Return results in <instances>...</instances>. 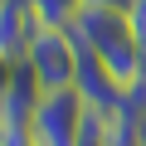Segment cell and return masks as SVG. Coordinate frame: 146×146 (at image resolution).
<instances>
[{
    "label": "cell",
    "instance_id": "1",
    "mask_svg": "<svg viewBox=\"0 0 146 146\" xmlns=\"http://www.w3.org/2000/svg\"><path fill=\"white\" fill-rule=\"evenodd\" d=\"M73 39H78L88 54H98L117 78L131 88L136 78H146V54L136 44V29L122 10H93V5H78V15L68 20Z\"/></svg>",
    "mask_w": 146,
    "mask_h": 146
},
{
    "label": "cell",
    "instance_id": "7",
    "mask_svg": "<svg viewBox=\"0 0 146 146\" xmlns=\"http://www.w3.org/2000/svg\"><path fill=\"white\" fill-rule=\"evenodd\" d=\"M127 20H131V29H136V44H141V54H146V0H136V5L127 10Z\"/></svg>",
    "mask_w": 146,
    "mask_h": 146
},
{
    "label": "cell",
    "instance_id": "2",
    "mask_svg": "<svg viewBox=\"0 0 146 146\" xmlns=\"http://www.w3.org/2000/svg\"><path fill=\"white\" fill-rule=\"evenodd\" d=\"M78 39H73L68 25H39L29 49H25V63L34 68V78L44 83V93H58V88H73L78 83Z\"/></svg>",
    "mask_w": 146,
    "mask_h": 146
},
{
    "label": "cell",
    "instance_id": "5",
    "mask_svg": "<svg viewBox=\"0 0 146 146\" xmlns=\"http://www.w3.org/2000/svg\"><path fill=\"white\" fill-rule=\"evenodd\" d=\"M34 29H39V10H34V0H0V63L25 58Z\"/></svg>",
    "mask_w": 146,
    "mask_h": 146
},
{
    "label": "cell",
    "instance_id": "8",
    "mask_svg": "<svg viewBox=\"0 0 146 146\" xmlns=\"http://www.w3.org/2000/svg\"><path fill=\"white\" fill-rule=\"evenodd\" d=\"M83 5H93V10H122V15H127L136 0H83Z\"/></svg>",
    "mask_w": 146,
    "mask_h": 146
},
{
    "label": "cell",
    "instance_id": "3",
    "mask_svg": "<svg viewBox=\"0 0 146 146\" xmlns=\"http://www.w3.org/2000/svg\"><path fill=\"white\" fill-rule=\"evenodd\" d=\"M88 102L78 98V88H58V93H44L34 117H29V136L34 146H78L83 127H88Z\"/></svg>",
    "mask_w": 146,
    "mask_h": 146
},
{
    "label": "cell",
    "instance_id": "4",
    "mask_svg": "<svg viewBox=\"0 0 146 146\" xmlns=\"http://www.w3.org/2000/svg\"><path fill=\"white\" fill-rule=\"evenodd\" d=\"M39 98H44V83L34 78V68L25 58L5 63V83H0V127H29Z\"/></svg>",
    "mask_w": 146,
    "mask_h": 146
},
{
    "label": "cell",
    "instance_id": "6",
    "mask_svg": "<svg viewBox=\"0 0 146 146\" xmlns=\"http://www.w3.org/2000/svg\"><path fill=\"white\" fill-rule=\"evenodd\" d=\"M83 0H34V10H39V25H68L73 15H78Z\"/></svg>",
    "mask_w": 146,
    "mask_h": 146
}]
</instances>
